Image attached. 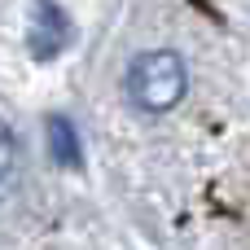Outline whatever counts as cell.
Listing matches in <instances>:
<instances>
[{"instance_id": "7a4b0ae2", "label": "cell", "mask_w": 250, "mask_h": 250, "mask_svg": "<svg viewBox=\"0 0 250 250\" xmlns=\"http://www.w3.org/2000/svg\"><path fill=\"white\" fill-rule=\"evenodd\" d=\"M26 44H31V53L35 57H57L66 44H70V22H66V13L57 9V4H40L35 9V18H31V35H26Z\"/></svg>"}, {"instance_id": "6da1fadb", "label": "cell", "mask_w": 250, "mask_h": 250, "mask_svg": "<svg viewBox=\"0 0 250 250\" xmlns=\"http://www.w3.org/2000/svg\"><path fill=\"white\" fill-rule=\"evenodd\" d=\"M123 88H127V101L145 114H167L185 101L189 92V70H185V57L176 48H149V53H136L127 62V75H123Z\"/></svg>"}, {"instance_id": "277c9868", "label": "cell", "mask_w": 250, "mask_h": 250, "mask_svg": "<svg viewBox=\"0 0 250 250\" xmlns=\"http://www.w3.org/2000/svg\"><path fill=\"white\" fill-rule=\"evenodd\" d=\"M13 163H18V136L0 123V185L13 176Z\"/></svg>"}, {"instance_id": "3957f363", "label": "cell", "mask_w": 250, "mask_h": 250, "mask_svg": "<svg viewBox=\"0 0 250 250\" xmlns=\"http://www.w3.org/2000/svg\"><path fill=\"white\" fill-rule=\"evenodd\" d=\"M44 136H48V154L57 167H83V145H79V132L66 114H53Z\"/></svg>"}]
</instances>
